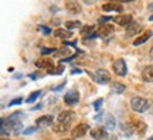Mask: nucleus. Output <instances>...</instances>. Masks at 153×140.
Returning a JSON list of instances; mask_svg holds the SVG:
<instances>
[{"instance_id":"1","label":"nucleus","mask_w":153,"mask_h":140,"mask_svg":"<svg viewBox=\"0 0 153 140\" xmlns=\"http://www.w3.org/2000/svg\"><path fill=\"white\" fill-rule=\"evenodd\" d=\"M74 118H75V113L72 112V110H64V112H61L60 115H58V118H57V123L53 126V129H54L57 133L67 132V130L70 129Z\"/></svg>"},{"instance_id":"2","label":"nucleus","mask_w":153,"mask_h":140,"mask_svg":"<svg viewBox=\"0 0 153 140\" xmlns=\"http://www.w3.org/2000/svg\"><path fill=\"white\" fill-rule=\"evenodd\" d=\"M131 108L137 113H145L150 108V103H149V101L145 99V98L135 96V98H132V101H131Z\"/></svg>"},{"instance_id":"3","label":"nucleus","mask_w":153,"mask_h":140,"mask_svg":"<svg viewBox=\"0 0 153 140\" xmlns=\"http://www.w3.org/2000/svg\"><path fill=\"white\" fill-rule=\"evenodd\" d=\"M64 102L68 105V106H74L76 103L79 102V92L76 91V89H71V91H68L64 95Z\"/></svg>"},{"instance_id":"4","label":"nucleus","mask_w":153,"mask_h":140,"mask_svg":"<svg viewBox=\"0 0 153 140\" xmlns=\"http://www.w3.org/2000/svg\"><path fill=\"white\" fill-rule=\"evenodd\" d=\"M112 70L118 76H125L128 74V67H126L125 59H116L112 64Z\"/></svg>"},{"instance_id":"5","label":"nucleus","mask_w":153,"mask_h":140,"mask_svg":"<svg viewBox=\"0 0 153 140\" xmlns=\"http://www.w3.org/2000/svg\"><path fill=\"white\" fill-rule=\"evenodd\" d=\"M89 130V126H88L87 123H79L76 124L75 127L72 129L71 135H72V139H79V137H82V136L87 135V132Z\"/></svg>"},{"instance_id":"6","label":"nucleus","mask_w":153,"mask_h":140,"mask_svg":"<svg viewBox=\"0 0 153 140\" xmlns=\"http://www.w3.org/2000/svg\"><path fill=\"white\" fill-rule=\"evenodd\" d=\"M95 78H97V82L101 84V85L111 82V75L106 70H98L97 71V74H95Z\"/></svg>"},{"instance_id":"7","label":"nucleus","mask_w":153,"mask_h":140,"mask_svg":"<svg viewBox=\"0 0 153 140\" xmlns=\"http://www.w3.org/2000/svg\"><path fill=\"white\" fill-rule=\"evenodd\" d=\"M65 9H67V11L71 13V14H78V13H81L82 11L81 4H79L78 1H74V0H68V1H65Z\"/></svg>"},{"instance_id":"8","label":"nucleus","mask_w":153,"mask_h":140,"mask_svg":"<svg viewBox=\"0 0 153 140\" xmlns=\"http://www.w3.org/2000/svg\"><path fill=\"white\" fill-rule=\"evenodd\" d=\"M114 31H115V27L114 26H111L109 23H108V24H102V26L98 28L97 34H98L99 37L105 38V37H109L111 34H114Z\"/></svg>"},{"instance_id":"9","label":"nucleus","mask_w":153,"mask_h":140,"mask_svg":"<svg viewBox=\"0 0 153 140\" xmlns=\"http://www.w3.org/2000/svg\"><path fill=\"white\" fill-rule=\"evenodd\" d=\"M114 21L116 23V24H119V26H125V27H128L129 24L133 23V17H132L131 14H120V16L115 17Z\"/></svg>"},{"instance_id":"10","label":"nucleus","mask_w":153,"mask_h":140,"mask_svg":"<svg viewBox=\"0 0 153 140\" xmlns=\"http://www.w3.org/2000/svg\"><path fill=\"white\" fill-rule=\"evenodd\" d=\"M53 122H54V118L51 115H44V116H40L36 120V124L38 127H47V126H51Z\"/></svg>"},{"instance_id":"11","label":"nucleus","mask_w":153,"mask_h":140,"mask_svg":"<svg viewBox=\"0 0 153 140\" xmlns=\"http://www.w3.org/2000/svg\"><path fill=\"white\" fill-rule=\"evenodd\" d=\"M142 31V26L139 24V23H132V24H129L128 27H126V36L128 37H133V36H136V34H139V33Z\"/></svg>"},{"instance_id":"12","label":"nucleus","mask_w":153,"mask_h":140,"mask_svg":"<svg viewBox=\"0 0 153 140\" xmlns=\"http://www.w3.org/2000/svg\"><path fill=\"white\" fill-rule=\"evenodd\" d=\"M106 136H108V133L104 127H95L91 130V137L95 140H104L106 139Z\"/></svg>"},{"instance_id":"13","label":"nucleus","mask_w":153,"mask_h":140,"mask_svg":"<svg viewBox=\"0 0 153 140\" xmlns=\"http://www.w3.org/2000/svg\"><path fill=\"white\" fill-rule=\"evenodd\" d=\"M152 36H153L152 31H149V30H148V31H145L143 34H140V36H139L137 38H135V41H133V45H135V47H137V45H142V44L146 43L149 38L152 37Z\"/></svg>"},{"instance_id":"14","label":"nucleus","mask_w":153,"mask_h":140,"mask_svg":"<svg viewBox=\"0 0 153 140\" xmlns=\"http://www.w3.org/2000/svg\"><path fill=\"white\" fill-rule=\"evenodd\" d=\"M142 78L145 82H153V65H148L143 68Z\"/></svg>"},{"instance_id":"15","label":"nucleus","mask_w":153,"mask_h":140,"mask_svg":"<svg viewBox=\"0 0 153 140\" xmlns=\"http://www.w3.org/2000/svg\"><path fill=\"white\" fill-rule=\"evenodd\" d=\"M54 36L57 38H62V40H68L72 37V33L68 28H57L54 31Z\"/></svg>"},{"instance_id":"16","label":"nucleus","mask_w":153,"mask_h":140,"mask_svg":"<svg viewBox=\"0 0 153 140\" xmlns=\"http://www.w3.org/2000/svg\"><path fill=\"white\" fill-rule=\"evenodd\" d=\"M102 10L104 11H116V13H120L123 10V7L120 3H106V4L102 6Z\"/></svg>"},{"instance_id":"17","label":"nucleus","mask_w":153,"mask_h":140,"mask_svg":"<svg viewBox=\"0 0 153 140\" xmlns=\"http://www.w3.org/2000/svg\"><path fill=\"white\" fill-rule=\"evenodd\" d=\"M36 67H38V68H47V70H50V68H53L54 67V64H53V61L51 59H38L37 62H36Z\"/></svg>"},{"instance_id":"18","label":"nucleus","mask_w":153,"mask_h":140,"mask_svg":"<svg viewBox=\"0 0 153 140\" xmlns=\"http://www.w3.org/2000/svg\"><path fill=\"white\" fill-rule=\"evenodd\" d=\"M132 124H133V127H135V132H136L139 136L145 135V132H146V124L145 123H142V122L137 120V122H133Z\"/></svg>"},{"instance_id":"19","label":"nucleus","mask_w":153,"mask_h":140,"mask_svg":"<svg viewBox=\"0 0 153 140\" xmlns=\"http://www.w3.org/2000/svg\"><path fill=\"white\" fill-rule=\"evenodd\" d=\"M105 127L109 130H114L115 127H116V120H115V118L112 115L106 116V119H105Z\"/></svg>"},{"instance_id":"20","label":"nucleus","mask_w":153,"mask_h":140,"mask_svg":"<svg viewBox=\"0 0 153 140\" xmlns=\"http://www.w3.org/2000/svg\"><path fill=\"white\" fill-rule=\"evenodd\" d=\"M126 89V86L123 85V84H120V82H114L112 84V92L114 93H118V95H120V93H123Z\"/></svg>"},{"instance_id":"21","label":"nucleus","mask_w":153,"mask_h":140,"mask_svg":"<svg viewBox=\"0 0 153 140\" xmlns=\"http://www.w3.org/2000/svg\"><path fill=\"white\" fill-rule=\"evenodd\" d=\"M94 34V27L92 26H85V27L81 28V36L82 37H89V36H92Z\"/></svg>"},{"instance_id":"22","label":"nucleus","mask_w":153,"mask_h":140,"mask_svg":"<svg viewBox=\"0 0 153 140\" xmlns=\"http://www.w3.org/2000/svg\"><path fill=\"white\" fill-rule=\"evenodd\" d=\"M64 26H65V28H68V30H72V28L81 27V21H65Z\"/></svg>"},{"instance_id":"23","label":"nucleus","mask_w":153,"mask_h":140,"mask_svg":"<svg viewBox=\"0 0 153 140\" xmlns=\"http://www.w3.org/2000/svg\"><path fill=\"white\" fill-rule=\"evenodd\" d=\"M40 95H41V91H34L33 93H31V95H30V96L26 99V102H27V103H33L34 101H36L38 96H40Z\"/></svg>"},{"instance_id":"24","label":"nucleus","mask_w":153,"mask_h":140,"mask_svg":"<svg viewBox=\"0 0 153 140\" xmlns=\"http://www.w3.org/2000/svg\"><path fill=\"white\" fill-rule=\"evenodd\" d=\"M62 71H64V68L62 67H58V68H50L48 70V74H51V75H60V74H62Z\"/></svg>"},{"instance_id":"25","label":"nucleus","mask_w":153,"mask_h":140,"mask_svg":"<svg viewBox=\"0 0 153 140\" xmlns=\"http://www.w3.org/2000/svg\"><path fill=\"white\" fill-rule=\"evenodd\" d=\"M38 129V126H30V127H27V129L23 132V135L24 136H28V135H33L34 132H37Z\"/></svg>"},{"instance_id":"26","label":"nucleus","mask_w":153,"mask_h":140,"mask_svg":"<svg viewBox=\"0 0 153 140\" xmlns=\"http://www.w3.org/2000/svg\"><path fill=\"white\" fill-rule=\"evenodd\" d=\"M102 102H104V99H102V98L97 99V101L94 102V109H95V110H99V109H101V106H102Z\"/></svg>"},{"instance_id":"27","label":"nucleus","mask_w":153,"mask_h":140,"mask_svg":"<svg viewBox=\"0 0 153 140\" xmlns=\"http://www.w3.org/2000/svg\"><path fill=\"white\" fill-rule=\"evenodd\" d=\"M22 102H23V98H16V99H13L7 106H16V105H20Z\"/></svg>"},{"instance_id":"28","label":"nucleus","mask_w":153,"mask_h":140,"mask_svg":"<svg viewBox=\"0 0 153 140\" xmlns=\"http://www.w3.org/2000/svg\"><path fill=\"white\" fill-rule=\"evenodd\" d=\"M54 51H55V48H47V47H44V48H41V54H51Z\"/></svg>"},{"instance_id":"29","label":"nucleus","mask_w":153,"mask_h":140,"mask_svg":"<svg viewBox=\"0 0 153 140\" xmlns=\"http://www.w3.org/2000/svg\"><path fill=\"white\" fill-rule=\"evenodd\" d=\"M109 20H112V17H108V16H105V17H101L98 21L99 23H105V21H109Z\"/></svg>"},{"instance_id":"30","label":"nucleus","mask_w":153,"mask_h":140,"mask_svg":"<svg viewBox=\"0 0 153 140\" xmlns=\"http://www.w3.org/2000/svg\"><path fill=\"white\" fill-rule=\"evenodd\" d=\"M64 86H65V81L62 82V84H61V85H58V86H55V88H54V91H55V92H58V91H61V89H62V88H64Z\"/></svg>"},{"instance_id":"31","label":"nucleus","mask_w":153,"mask_h":140,"mask_svg":"<svg viewBox=\"0 0 153 140\" xmlns=\"http://www.w3.org/2000/svg\"><path fill=\"white\" fill-rule=\"evenodd\" d=\"M40 30H41L44 34H50V28H47V27H40Z\"/></svg>"},{"instance_id":"32","label":"nucleus","mask_w":153,"mask_h":140,"mask_svg":"<svg viewBox=\"0 0 153 140\" xmlns=\"http://www.w3.org/2000/svg\"><path fill=\"white\" fill-rule=\"evenodd\" d=\"M82 71L81 70H78V68H74V70L71 71V74H81Z\"/></svg>"},{"instance_id":"33","label":"nucleus","mask_w":153,"mask_h":140,"mask_svg":"<svg viewBox=\"0 0 153 140\" xmlns=\"http://www.w3.org/2000/svg\"><path fill=\"white\" fill-rule=\"evenodd\" d=\"M119 3H125V1H135V0H118Z\"/></svg>"},{"instance_id":"34","label":"nucleus","mask_w":153,"mask_h":140,"mask_svg":"<svg viewBox=\"0 0 153 140\" xmlns=\"http://www.w3.org/2000/svg\"><path fill=\"white\" fill-rule=\"evenodd\" d=\"M150 57L153 58V45H152V48H150Z\"/></svg>"},{"instance_id":"35","label":"nucleus","mask_w":153,"mask_h":140,"mask_svg":"<svg viewBox=\"0 0 153 140\" xmlns=\"http://www.w3.org/2000/svg\"><path fill=\"white\" fill-rule=\"evenodd\" d=\"M149 9H150V10H153V3H152L150 6H149Z\"/></svg>"},{"instance_id":"36","label":"nucleus","mask_w":153,"mask_h":140,"mask_svg":"<svg viewBox=\"0 0 153 140\" xmlns=\"http://www.w3.org/2000/svg\"><path fill=\"white\" fill-rule=\"evenodd\" d=\"M61 140H75V139H61Z\"/></svg>"},{"instance_id":"37","label":"nucleus","mask_w":153,"mask_h":140,"mask_svg":"<svg viewBox=\"0 0 153 140\" xmlns=\"http://www.w3.org/2000/svg\"><path fill=\"white\" fill-rule=\"evenodd\" d=\"M150 20H152V21H153V16H150Z\"/></svg>"},{"instance_id":"38","label":"nucleus","mask_w":153,"mask_h":140,"mask_svg":"<svg viewBox=\"0 0 153 140\" xmlns=\"http://www.w3.org/2000/svg\"><path fill=\"white\" fill-rule=\"evenodd\" d=\"M149 140H153V136H152V137H150V139H149Z\"/></svg>"}]
</instances>
